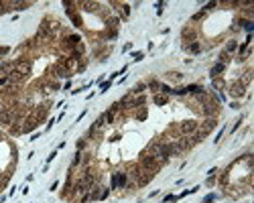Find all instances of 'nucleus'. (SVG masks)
<instances>
[{
  "label": "nucleus",
  "mask_w": 254,
  "mask_h": 203,
  "mask_svg": "<svg viewBox=\"0 0 254 203\" xmlns=\"http://www.w3.org/2000/svg\"><path fill=\"white\" fill-rule=\"evenodd\" d=\"M230 93H232V96H242V93H244V85H242V83H234Z\"/></svg>",
  "instance_id": "obj_3"
},
{
  "label": "nucleus",
  "mask_w": 254,
  "mask_h": 203,
  "mask_svg": "<svg viewBox=\"0 0 254 203\" xmlns=\"http://www.w3.org/2000/svg\"><path fill=\"white\" fill-rule=\"evenodd\" d=\"M165 102H167L165 96H155V104H165Z\"/></svg>",
  "instance_id": "obj_8"
},
{
  "label": "nucleus",
  "mask_w": 254,
  "mask_h": 203,
  "mask_svg": "<svg viewBox=\"0 0 254 203\" xmlns=\"http://www.w3.org/2000/svg\"><path fill=\"white\" fill-rule=\"evenodd\" d=\"M144 118H147V110H144V108H140L138 112H136V120H144Z\"/></svg>",
  "instance_id": "obj_6"
},
{
  "label": "nucleus",
  "mask_w": 254,
  "mask_h": 203,
  "mask_svg": "<svg viewBox=\"0 0 254 203\" xmlns=\"http://www.w3.org/2000/svg\"><path fill=\"white\" fill-rule=\"evenodd\" d=\"M179 130H181L183 136H191V134H195L197 130H199V122H195V120H185V122H181Z\"/></svg>",
  "instance_id": "obj_1"
},
{
  "label": "nucleus",
  "mask_w": 254,
  "mask_h": 203,
  "mask_svg": "<svg viewBox=\"0 0 254 203\" xmlns=\"http://www.w3.org/2000/svg\"><path fill=\"white\" fill-rule=\"evenodd\" d=\"M144 90H147V83H138V85H134V90H132V96H136V93H142Z\"/></svg>",
  "instance_id": "obj_4"
},
{
  "label": "nucleus",
  "mask_w": 254,
  "mask_h": 203,
  "mask_svg": "<svg viewBox=\"0 0 254 203\" xmlns=\"http://www.w3.org/2000/svg\"><path fill=\"white\" fill-rule=\"evenodd\" d=\"M236 47H238V43H236V41H230V43H228V47H226V53H230V51H234Z\"/></svg>",
  "instance_id": "obj_7"
},
{
  "label": "nucleus",
  "mask_w": 254,
  "mask_h": 203,
  "mask_svg": "<svg viewBox=\"0 0 254 203\" xmlns=\"http://www.w3.org/2000/svg\"><path fill=\"white\" fill-rule=\"evenodd\" d=\"M108 88H110V81H106V83H102V91H106Z\"/></svg>",
  "instance_id": "obj_10"
},
{
  "label": "nucleus",
  "mask_w": 254,
  "mask_h": 203,
  "mask_svg": "<svg viewBox=\"0 0 254 203\" xmlns=\"http://www.w3.org/2000/svg\"><path fill=\"white\" fill-rule=\"evenodd\" d=\"M128 181V175L126 173H114L112 175V189H120V187H124Z\"/></svg>",
  "instance_id": "obj_2"
},
{
  "label": "nucleus",
  "mask_w": 254,
  "mask_h": 203,
  "mask_svg": "<svg viewBox=\"0 0 254 203\" xmlns=\"http://www.w3.org/2000/svg\"><path fill=\"white\" fill-rule=\"evenodd\" d=\"M132 57H134V59H136V61H140V59H142V57H144V55H142V53H132Z\"/></svg>",
  "instance_id": "obj_9"
},
{
  "label": "nucleus",
  "mask_w": 254,
  "mask_h": 203,
  "mask_svg": "<svg viewBox=\"0 0 254 203\" xmlns=\"http://www.w3.org/2000/svg\"><path fill=\"white\" fill-rule=\"evenodd\" d=\"M187 49H189L191 53H199V51H201V47H199V43H197V41H195V43H191V45L187 47Z\"/></svg>",
  "instance_id": "obj_5"
}]
</instances>
